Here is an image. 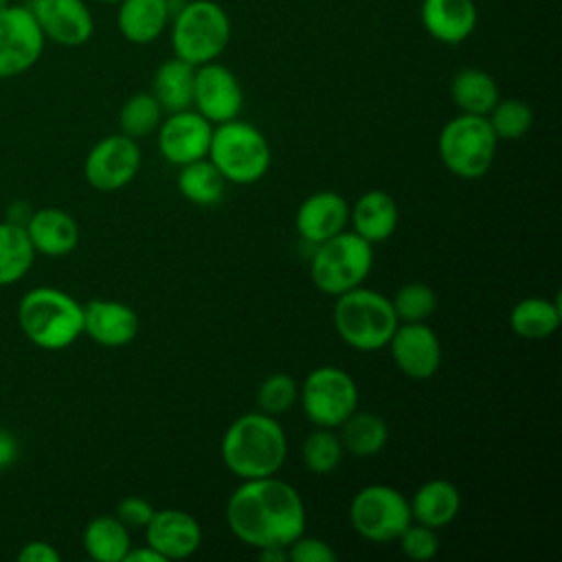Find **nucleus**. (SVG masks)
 <instances>
[{
    "label": "nucleus",
    "mask_w": 562,
    "mask_h": 562,
    "mask_svg": "<svg viewBox=\"0 0 562 562\" xmlns=\"http://www.w3.org/2000/svg\"><path fill=\"white\" fill-rule=\"evenodd\" d=\"M226 522L237 540L261 551L305 533L307 514L301 494L274 474L241 481L226 501Z\"/></svg>",
    "instance_id": "obj_1"
},
{
    "label": "nucleus",
    "mask_w": 562,
    "mask_h": 562,
    "mask_svg": "<svg viewBox=\"0 0 562 562\" xmlns=\"http://www.w3.org/2000/svg\"><path fill=\"white\" fill-rule=\"evenodd\" d=\"M220 454L239 481L274 476L288 457L285 430L268 413H244L226 428Z\"/></svg>",
    "instance_id": "obj_2"
},
{
    "label": "nucleus",
    "mask_w": 562,
    "mask_h": 562,
    "mask_svg": "<svg viewBox=\"0 0 562 562\" xmlns=\"http://www.w3.org/2000/svg\"><path fill=\"white\" fill-rule=\"evenodd\" d=\"M18 323L35 347L59 351L83 334V305L64 290L33 288L18 303Z\"/></svg>",
    "instance_id": "obj_3"
},
{
    "label": "nucleus",
    "mask_w": 562,
    "mask_h": 562,
    "mask_svg": "<svg viewBox=\"0 0 562 562\" xmlns=\"http://www.w3.org/2000/svg\"><path fill=\"white\" fill-rule=\"evenodd\" d=\"M206 158L231 184L259 182L272 162L268 138L252 123L231 119L213 125Z\"/></svg>",
    "instance_id": "obj_4"
},
{
    "label": "nucleus",
    "mask_w": 562,
    "mask_h": 562,
    "mask_svg": "<svg viewBox=\"0 0 562 562\" xmlns=\"http://www.w3.org/2000/svg\"><path fill=\"white\" fill-rule=\"evenodd\" d=\"M334 299L331 316L342 342L358 351H378L386 347L400 323L391 299L364 285L347 290Z\"/></svg>",
    "instance_id": "obj_5"
},
{
    "label": "nucleus",
    "mask_w": 562,
    "mask_h": 562,
    "mask_svg": "<svg viewBox=\"0 0 562 562\" xmlns=\"http://www.w3.org/2000/svg\"><path fill=\"white\" fill-rule=\"evenodd\" d=\"M173 55L202 66L215 61L231 42V20L222 4L213 0H189L171 15Z\"/></svg>",
    "instance_id": "obj_6"
},
{
    "label": "nucleus",
    "mask_w": 562,
    "mask_h": 562,
    "mask_svg": "<svg viewBox=\"0 0 562 562\" xmlns=\"http://www.w3.org/2000/svg\"><path fill=\"white\" fill-rule=\"evenodd\" d=\"M371 268L373 244L345 228L342 233L316 244L310 261V277L323 294L338 296L362 285Z\"/></svg>",
    "instance_id": "obj_7"
},
{
    "label": "nucleus",
    "mask_w": 562,
    "mask_h": 562,
    "mask_svg": "<svg viewBox=\"0 0 562 562\" xmlns=\"http://www.w3.org/2000/svg\"><path fill=\"white\" fill-rule=\"evenodd\" d=\"M496 145L498 138L492 132L487 116L463 112L450 119L437 138L443 167L463 180H479L490 171Z\"/></svg>",
    "instance_id": "obj_8"
},
{
    "label": "nucleus",
    "mask_w": 562,
    "mask_h": 562,
    "mask_svg": "<svg viewBox=\"0 0 562 562\" xmlns=\"http://www.w3.org/2000/svg\"><path fill=\"white\" fill-rule=\"evenodd\" d=\"M299 402L314 426L336 430L358 408V386L345 369L323 364L305 375Z\"/></svg>",
    "instance_id": "obj_9"
},
{
    "label": "nucleus",
    "mask_w": 562,
    "mask_h": 562,
    "mask_svg": "<svg viewBox=\"0 0 562 562\" xmlns=\"http://www.w3.org/2000/svg\"><path fill=\"white\" fill-rule=\"evenodd\" d=\"M353 531L369 542H393L413 522L408 498L384 483L360 487L349 505Z\"/></svg>",
    "instance_id": "obj_10"
},
{
    "label": "nucleus",
    "mask_w": 562,
    "mask_h": 562,
    "mask_svg": "<svg viewBox=\"0 0 562 562\" xmlns=\"http://www.w3.org/2000/svg\"><path fill=\"white\" fill-rule=\"evenodd\" d=\"M46 37L26 4H9L0 11V79L20 77L31 70Z\"/></svg>",
    "instance_id": "obj_11"
},
{
    "label": "nucleus",
    "mask_w": 562,
    "mask_h": 562,
    "mask_svg": "<svg viewBox=\"0 0 562 562\" xmlns=\"http://www.w3.org/2000/svg\"><path fill=\"white\" fill-rule=\"evenodd\" d=\"M140 169V147L125 134H110L94 143L83 162V176L97 191L110 193L127 187Z\"/></svg>",
    "instance_id": "obj_12"
},
{
    "label": "nucleus",
    "mask_w": 562,
    "mask_h": 562,
    "mask_svg": "<svg viewBox=\"0 0 562 562\" xmlns=\"http://www.w3.org/2000/svg\"><path fill=\"white\" fill-rule=\"evenodd\" d=\"M244 105V90L235 72L215 61L195 66L193 79V105L209 123H226L237 119Z\"/></svg>",
    "instance_id": "obj_13"
},
{
    "label": "nucleus",
    "mask_w": 562,
    "mask_h": 562,
    "mask_svg": "<svg viewBox=\"0 0 562 562\" xmlns=\"http://www.w3.org/2000/svg\"><path fill=\"white\" fill-rule=\"evenodd\" d=\"M386 347L395 367L411 380H428L441 367V342L424 323H397Z\"/></svg>",
    "instance_id": "obj_14"
},
{
    "label": "nucleus",
    "mask_w": 562,
    "mask_h": 562,
    "mask_svg": "<svg viewBox=\"0 0 562 562\" xmlns=\"http://www.w3.org/2000/svg\"><path fill=\"white\" fill-rule=\"evenodd\" d=\"M213 123H209L193 108L169 112L158 125V149L162 158L171 165H187L206 158L211 145Z\"/></svg>",
    "instance_id": "obj_15"
},
{
    "label": "nucleus",
    "mask_w": 562,
    "mask_h": 562,
    "mask_svg": "<svg viewBox=\"0 0 562 562\" xmlns=\"http://www.w3.org/2000/svg\"><path fill=\"white\" fill-rule=\"evenodd\" d=\"M26 7L44 37L59 46H83L94 33V18L86 0H31Z\"/></svg>",
    "instance_id": "obj_16"
},
{
    "label": "nucleus",
    "mask_w": 562,
    "mask_h": 562,
    "mask_svg": "<svg viewBox=\"0 0 562 562\" xmlns=\"http://www.w3.org/2000/svg\"><path fill=\"white\" fill-rule=\"evenodd\" d=\"M143 531L145 544H149L165 562L184 560L202 544V527L198 518L176 507L156 509Z\"/></svg>",
    "instance_id": "obj_17"
},
{
    "label": "nucleus",
    "mask_w": 562,
    "mask_h": 562,
    "mask_svg": "<svg viewBox=\"0 0 562 562\" xmlns=\"http://www.w3.org/2000/svg\"><path fill=\"white\" fill-rule=\"evenodd\" d=\"M140 329L138 314L114 299H90L83 305V334L101 347H125Z\"/></svg>",
    "instance_id": "obj_18"
},
{
    "label": "nucleus",
    "mask_w": 562,
    "mask_h": 562,
    "mask_svg": "<svg viewBox=\"0 0 562 562\" xmlns=\"http://www.w3.org/2000/svg\"><path fill=\"white\" fill-rule=\"evenodd\" d=\"M349 224V204L336 191H316L307 195L294 215L299 237L312 246L342 233Z\"/></svg>",
    "instance_id": "obj_19"
},
{
    "label": "nucleus",
    "mask_w": 562,
    "mask_h": 562,
    "mask_svg": "<svg viewBox=\"0 0 562 562\" xmlns=\"http://www.w3.org/2000/svg\"><path fill=\"white\" fill-rule=\"evenodd\" d=\"M419 20L432 40L457 46L474 33L479 11L474 0H422Z\"/></svg>",
    "instance_id": "obj_20"
},
{
    "label": "nucleus",
    "mask_w": 562,
    "mask_h": 562,
    "mask_svg": "<svg viewBox=\"0 0 562 562\" xmlns=\"http://www.w3.org/2000/svg\"><path fill=\"white\" fill-rule=\"evenodd\" d=\"M24 231L33 244V250L46 257H64L79 244V226L75 217L57 206L33 211Z\"/></svg>",
    "instance_id": "obj_21"
},
{
    "label": "nucleus",
    "mask_w": 562,
    "mask_h": 562,
    "mask_svg": "<svg viewBox=\"0 0 562 562\" xmlns=\"http://www.w3.org/2000/svg\"><path fill=\"white\" fill-rule=\"evenodd\" d=\"M397 204L391 193L382 189L364 191L349 209V222L353 233L369 244L386 241L397 228Z\"/></svg>",
    "instance_id": "obj_22"
},
{
    "label": "nucleus",
    "mask_w": 562,
    "mask_h": 562,
    "mask_svg": "<svg viewBox=\"0 0 562 562\" xmlns=\"http://www.w3.org/2000/svg\"><path fill=\"white\" fill-rule=\"evenodd\" d=\"M169 22V0H121L116 9L119 33L132 44H149L158 40Z\"/></svg>",
    "instance_id": "obj_23"
},
{
    "label": "nucleus",
    "mask_w": 562,
    "mask_h": 562,
    "mask_svg": "<svg viewBox=\"0 0 562 562\" xmlns=\"http://www.w3.org/2000/svg\"><path fill=\"white\" fill-rule=\"evenodd\" d=\"M408 505L413 522L441 529L457 518L461 509V494L452 481L430 479L415 490Z\"/></svg>",
    "instance_id": "obj_24"
},
{
    "label": "nucleus",
    "mask_w": 562,
    "mask_h": 562,
    "mask_svg": "<svg viewBox=\"0 0 562 562\" xmlns=\"http://www.w3.org/2000/svg\"><path fill=\"white\" fill-rule=\"evenodd\" d=\"M193 79L195 66L176 55L156 68L151 77V94L162 112H180L193 105Z\"/></svg>",
    "instance_id": "obj_25"
},
{
    "label": "nucleus",
    "mask_w": 562,
    "mask_h": 562,
    "mask_svg": "<svg viewBox=\"0 0 562 562\" xmlns=\"http://www.w3.org/2000/svg\"><path fill=\"white\" fill-rule=\"evenodd\" d=\"M338 430L342 450L358 459L375 457L389 441L386 422L378 413H367L358 408L338 426Z\"/></svg>",
    "instance_id": "obj_26"
},
{
    "label": "nucleus",
    "mask_w": 562,
    "mask_h": 562,
    "mask_svg": "<svg viewBox=\"0 0 562 562\" xmlns=\"http://www.w3.org/2000/svg\"><path fill=\"white\" fill-rule=\"evenodd\" d=\"M450 97L463 114L487 116L501 99L494 77L481 68H461L450 81Z\"/></svg>",
    "instance_id": "obj_27"
},
{
    "label": "nucleus",
    "mask_w": 562,
    "mask_h": 562,
    "mask_svg": "<svg viewBox=\"0 0 562 562\" xmlns=\"http://www.w3.org/2000/svg\"><path fill=\"white\" fill-rule=\"evenodd\" d=\"M560 305L542 296L520 299L509 312V327L518 338L544 340L560 327Z\"/></svg>",
    "instance_id": "obj_28"
},
{
    "label": "nucleus",
    "mask_w": 562,
    "mask_h": 562,
    "mask_svg": "<svg viewBox=\"0 0 562 562\" xmlns=\"http://www.w3.org/2000/svg\"><path fill=\"white\" fill-rule=\"evenodd\" d=\"M130 547V529L116 516H97L83 529V549L97 562H123Z\"/></svg>",
    "instance_id": "obj_29"
},
{
    "label": "nucleus",
    "mask_w": 562,
    "mask_h": 562,
    "mask_svg": "<svg viewBox=\"0 0 562 562\" xmlns=\"http://www.w3.org/2000/svg\"><path fill=\"white\" fill-rule=\"evenodd\" d=\"M178 191L195 206H213L224 198L226 180L209 158H200L180 167Z\"/></svg>",
    "instance_id": "obj_30"
},
{
    "label": "nucleus",
    "mask_w": 562,
    "mask_h": 562,
    "mask_svg": "<svg viewBox=\"0 0 562 562\" xmlns=\"http://www.w3.org/2000/svg\"><path fill=\"white\" fill-rule=\"evenodd\" d=\"M33 244L22 226L0 222V285L18 283L33 266Z\"/></svg>",
    "instance_id": "obj_31"
},
{
    "label": "nucleus",
    "mask_w": 562,
    "mask_h": 562,
    "mask_svg": "<svg viewBox=\"0 0 562 562\" xmlns=\"http://www.w3.org/2000/svg\"><path fill=\"white\" fill-rule=\"evenodd\" d=\"M162 121V108L156 101L151 92H136L132 94L119 112V127L121 134L138 140L149 136L151 132L158 130Z\"/></svg>",
    "instance_id": "obj_32"
},
{
    "label": "nucleus",
    "mask_w": 562,
    "mask_h": 562,
    "mask_svg": "<svg viewBox=\"0 0 562 562\" xmlns=\"http://www.w3.org/2000/svg\"><path fill=\"white\" fill-rule=\"evenodd\" d=\"M301 454H303V463L310 472L314 474H329L334 472L340 461H342V443L338 439V435L334 432V428H318L312 430L303 446H301Z\"/></svg>",
    "instance_id": "obj_33"
},
{
    "label": "nucleus",
    "mask_w": 562,
    "mask_h": 562,
    "mask_svg": "<svg viewBox=\"0 0 562 562\" xmlns=\"http://www.w3.org/2000/svg\"><path fill=\"white\" fill-rule=\"evenodd\" d=\"M391 305L400 323H424L437 310V294L428 283L411 281L397 288Z\"/></svg>",
    "instance_id": "obj_34"
},
{
    "label": "nucleus",
    "mask_w": 562,
    "mask_h": 562,
    "mask_svg": "<svg viewBox=\"0 0 562 562\" xmlns=\"http://www.w3.org/2000/svg\"><path fill=\"white\" fill-rule=\"evenodd\" d=\"M498 140H518L533 125V112L522 99H498L487 114Z\"/></svg>",
    "instance_id": "obj_35"
},
{
    "label": "nucleus",
    "mask_w": 562,
    "mask_h": 562,
    "mask_svg": "<svg viewBox=\"0 0 562 562\" xmlns=\"http://www.w3.org/2000/svg\"><path fill=\"white\" fill-rule=\"evenodd\" d=\"M299 400V384L290 373L277 371L263 378L257 389V406L272 417L288 413Z\"/></svg>",
    "instance_id": "obj_36"
},
{
    "label": "nucleus",
    "mask_w": 562,
    "mask_h": 562,
    "mask_svg": "<svg viewBox=\"0 0 562 562\" xmlns=\"http://www.w3.org/2000/svg\"><path fill=\"white\" fill-rule=\"evenodd\" d=\"M400 549L408 560L415 562H428L437 555L439 551V536L437 529L419 525V522H411L400 536H397Z\"/></svg>",
    "instance_id": "obj_37"
},
{
    "label": "nucleus",
    "mask_w": 562,
    "mask_h": 562,
    "mask_svg": "<svg viewBox=\"0 0 562 562\" xmlns=\"http://www.w3.org/2000/svg\"><path fill=\"white\" fill-rule=\"evenodd\" d=\"M288 560L290 562H336V551L321 538H312L301 533L296 540H292L288 547Z\"/></svg>",
    "instance_id": "obj_38"
},
{
    "label": "nucleus",
    "mask_w": 562,
    "mask_h": 562,
    "mask_svg": "<svg viewBox=\"0 0 562 562\" xmlns=\"http://www.w3.org/2000/svg\"><path fill=\"white\" fill-rule=\"evenodd\" d=\"M154 505L143 496H125L116 503L114 516L132 531V529H145L147 522L154 516Z\"/></svg>",
    "instance_id": "obj_39"
},
{
    "label": "nucleus",
    "mask_w": 562,
    "mask_h": 562,
    "mask_svg": "<svg viewBox=\"0 0 562 562\" xmlns=\"http://www.w3.org/2000/svg\"><path fill=\"white\" fill-rule=\"evenodd\" d=\"M18 560L20 562H59L61 555L50 542L31 540V542L22 544V549L18 551Z\"/></svg>",
    "instance_id": "obj_40"
},
{
    "label": "nucleus",
    "mask_w": 562,
    "mask_h": 562,
    "mask_svg": "<svg viewBox=\"0 0 562 562\" xmlns=\"http://www.w3.org/2000/svg\"><path fill=\"white\" fill-rule=\"evenodd\" d=\"M18 452H20V446H18L15 435L11 430L0 428V468L15 463Z\"/></svg>",
    "instance_id": "obj_41"
},
{
    "label": "nucleus",
    "mask_w": 562,
    "mask_h": 562,
    "mask_svg": "<svg viewBox=\"0 0 562 562\" xmlns=\"http://www.w3.org/2000/svg\"><path fill=\"white\" fill-rule=\"evenodd\" d=\"M31 215H33V209H31L29 202H24V200H13V202L7 206L4 220L11 222V224H15V226H22V228H24L26 222L31 220Z\"/></svg>",
    "instance_id": "obj_42"
},
{
    "label": "nucleus",
    "mask_w": 562,
    "mask_h": 562,
    "mask_svg": "<svg viewBox=\"0 0 562 562\" xmlns=\"http://www.w3.org/2000/svg\"><path fill=\"white\" fill-rule=\"evenodd\" d=\"M123 562H165V560H162L149 544H145V547H140V549L130 547V551L125 553Z\"/></svg>",
    "instance_id": "obj_43"
},
{
    "label": "nucleus",
    "mask_w": 562,
    "mask_h": 562,
    "mask_svg": "<svg viewBox=\"0 0 562 562\" xmlns=\"http://www.w3.org/2000/svg\"><path fill=\"white\" fill-rule=\"evenodd\" d=\"M97 2H103V4H119L121 0H97Z\"/></svg>",
    "instance_id": "obj_44"
},
{
    "label": "nucleus",
    "mask_w": 562,
    "mask_h": 562,
    "mask_svg": "<svg viewBox=\"0 0 562 562\" xmlns=\"http://www.w3.org/2000/svg\"><path fill=\"white\" fill-rule=\"evenodd\" d=\"M11 4V0H0V11L4 9V7H9Z\"/></svg>",
    "instance_id": "obj_45"
}]
</instances>
